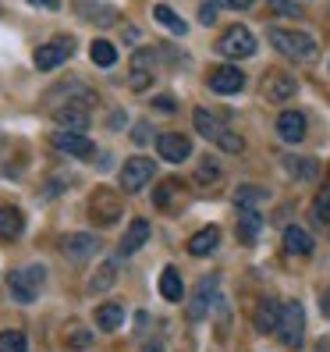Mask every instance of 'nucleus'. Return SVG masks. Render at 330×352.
I'll use <instances>...</instances> for the list:
<instances>
[{
    "label": "nucleus",
    "mask_w": 330,
    "mask_h": 352,
    "mask_svg": "<svg viewBox=\"0 0 330 352\" xmlns=\"http://www.w3.org/2000/svg\"><path fill=\"white\" fill-rule=\"evenodd\" d=\"M153 107H160V111H174V100H171V96H156V100H153Z\"/></svg>",
    "instance_id": "40"
},
{
    "label": "nucleus",
    "mask_w": 330,
    "mask_h": 352,
    "mask_svg": "<svg viewBox=\"0 0 330 352\" xmlns=\"http://www.w3.org/2000/svg\"><path fill=\"white\" fill-rule=\"evenodd\" d=\"M93 345V335L86 327H75V331H68V349H75V352H86Z\"/></svg>",
    "instance_id": "35"
},
{
    "label": "nucleus",
    "mask_w": 330,
    "mask_h": 352,
    "mask_svg": "<svg viewBox=\"0 0 330 352\" xmlns=\"http://www.w3.org/2000/svg\"><path fill=\"white\" fill-rule=\"evenodd\" d=\"M146 139H150V129L139 125V129H135V142H146Z\"/></svg>",
    "instance_id": "43"
},
{
    "label": "nucleus",
    "mask_w": 330,
    "mask_h": 352,
    "mask_svg": "<svg viewBox=\"0 0 330 352\" xmlns=\"http://www.w3.org/2000/svg\"><path fill=\"white\" fill-rule=\"evenodd\" d=\"M47 285V267L43 263H25V267H14L8 274V288H11V299L14 302H36L39 292Z\"/></svg>",
    "instance_id": "2"
},
{
    "label": "nucleus",
    "mask_w": 330,
    "mask_h": 352,
    "mask_svg": "<svg viewBox=\"0 0 330 352\" xmlns=\"http://www.w3.org/2000/svg\"><path fill=\"white\" fill-rule=\"evenodd\" d=\"M313 214L320 224H330V182L323 185V189L316 192V203H313Z\"/></svg>",
    "instance_id": "33"
},
{
    "label": "nucleus",
    "mask_w": 330,
    "mask_h": 352,
    "mask_svg": "<svg viewBox=\"0 0 330 352\" xmlns=\"http://www.w3.org/2000/svg\"><path fill=\"white\" fill-rule=\"evenodd\" d=\"M153 22L160 29H167L171 36H185V32H189V22H185V18L174 8H167V4H153Z\"/></svg>",
    "instance_id": "22"
},
{
    "label": "nucleus",
    "mask_w": 330,
    "mask_h": 352,
    "mask_svg": "<svg viewBox=\"0 0 330 352\" xmlns=\"http://www.w3.org/2000/svg\"><path fill=\"white\" fill-rule=\"evenodd\" d=\"M75 11L86 18V22H93V25H114L117 22V8H110V4H93V0H82Z\"/></svg>",
    "instance_id": "23"
},
{
    "label": "nucleus",
    "mask_w": 330,
    "mask_h": 352,
    "mask_svg": "<svg viewBox=\"0 0 330 352\" xmlns=\"http://www.w3.org/2000/svg\"><path fill=\"white\" fill-rule=\"evenodd\" d=\"M0 142H4V135H0Z\"/></svg>",
    "instance_id": "46"
},
{
    "label": "nucleus",
    "mask_w": 330,
    "mask_h": 352,
    "mask_svg": "<svg viewBox=\"0 0 330 352\" xmlns=\"http://www.w3.org/2000/svg\"><path fill=\"white\" fill-rule=\"evenodd\" d=\"M281 164H284V171L292 175L295 182H313V178L320 175V160H313V157H295V153H287Z\"/></svg>",
    "instance_id": "18"
},
{
    "label": "nucleus",
    "mask_w": 330,
    "mask_h": 352,
    "mask_svg": "<svg viewBox=\"0 0 330 352\" xmlns=\"http://www.w3.org/2000/svg\"><path fill=\"white\" fill-rule=\"evenodd\" d=\"M213 8H217V4H202V11H199V22H202V25H213V18H217Z\"/></svg>",
    "instance_id": "38"
},
{
    "label": "nucleus",
    "mask_w": 330,
    "mask_h": 352,
    "mask_svg": "<svg viewBox=\"0 0 330 352\" xmlns=\"http://www.w3.org/2000/svg\"><path fill=\"white\" fill-rule=\"evenodd\" d=\"M213 288H217V274H206L199 285H196V292L189 299V320H202L206 314H210V302H213Z\"/></svg>",
    "instance_id": "16"
},
{
    "label": "nucleus",
    "mask_w": 330,
    "mask_h": 352,
    "mask_svg": "<svg viewBox=\"0 0 330 352\" xmlns=\"http://www.w3.org/2000/svg\"><path fill=\"white\" fill-rule=\"evenodd\" d=\"M192 118H196V132L206 139V142H213V146H220V150H228V153H241L245 150V139L241 135H235L231 129H224L220 121L206 111V107H196L192 111Z\"/></svg>",
    "instance_id": "3"
},
{
    "label": "nucleus",
    "mask_w": 330,
    "mask_h": 352,
    "mask_svg": "<svg viewBox=\"0 0 330 352\" xmlns=\"http://www.w3.org/2000/svg\"><path fill=\"white\" fill-rule=\"evenodd\" d=\"M217 242H220V228H217V224H206L199 235L189 239V253H192V256H206V253L217 250Z\"/></svg>",
    "instance_id": "25"
},
{
    "label": "nucleus",
    "mask_w": 330,
    "mask_h": 352,
    "mask_svg": "<svg viewBox=\"0 0 330 352\" xmlns=\"http://www.w3.org/2000/svg\"><path fill=\"white\" fill-rule=\"evenodd\" d=\"M25 232V214L11 203H0V239H18Z\"/></svg>",
    "instance_id": "21"
},
{
    "label": "nucleus",
    "mask_w": 330,
    "mask_h": 352,
    "mask_svg": "<svg viewBox=\"0 0 330 352\" xmlns=\"http://www.w3.org/2000/svg\"><path fill=\"white\" fill-rule=\"evenodd\" d=\"M0 352H29V338L22 331H0Z\"/></svg>",
    "instance_id": "32"
},
{
    "label": "nucleus",
    "mask_w": 330,
    "mask_h": 352,
    "mask_svg": "<svg viewBox=\"0 0 330 352\" xmlns=\"http://www.w3.org/2000/svg\"><path fill=\"white\" fill-rule=\"evenodd\" d=\"M259 199H266V189H256V185H241V189H235V206H241V210H252Z\"/></svg>",
    "instance_id": "31"
},
{
    "label": "nucleus",
    "mask_w": 330,
    "mask_h": 352,
    "mask_svg": "<svg viewBox=\"0 0 330 352\" xmlns=\"http://www.w3.org/2000/svg\"><path fill=\"white\" fill-rule=\"evenodd\" d=\"M50 142H54V150H60V153H64V157H75V160H89L93 157V142L86 139V135H82V132H64V129H60V132H54L50 135Z\"/></svg>",
    "instance_id": "11"
},
{
    "label": "nucleus",
    "mask_w": 330,
    "mask_h": 352,
    "mask_svg": "<svg viewBox=\"0 0 330 352\" xmlns=\"http://www.w3.org/2000/svg\"><path fill=\"white\" fill-rule=\"evenodd\" d=\"M153 178H156V164L150 157H132V160H125V168H121V189L142 192Z\"/></svg>",
    "instance_id": "7"
},
{
    "label": "nucleus",
    "mask_w": 330,
    "mask_h": 352,
    "mask_svg": "<svg viewBox=\"0 0 330 352\" xmlns=\"http://www.w3.org/2000/svg\"><path fill=\"white\" fill-rule=\"evenodd\" d=\"M217 50H220V57H228V60H245V57L256 54V36L245 25H231L217 39Z\"/></svg>",
    "instance_id": "6"
},
{
    "label": "nucleus",
    "mask_w": 330,
    "mask_h": 352,
    "mask_svg": "<svg viewBox=\"0 0 330 352\" xmlns=\"http://www.w3.org/2000/svg\"><path fill=\"white\" fill-rule=\"evenodd\" d=\"M217 4H220V8H231V11H249L256 0H217Z\"/></svg>",
    "instance_id": "37"
},
{
    "label": "nucleus",
    "mask_w": 330,
    "mask_h": 352,
    "mask_svg": "<svg viewBox=\"0 0 330 352\" xmlns=\"http://www.w3.org/2000/svg\"><path fill=\"white\" fill-rule=\"evenodd\" d=\"M298 93V82L287 75V72H266L263 78V96L270 100V103H284V100H292Z\"/></svg>",
    "instance_id": "13"
},
{
    "label": "nucleus",
    "mask_w": 330,
    "mask_h": 352,
    "mask_svg": "<svg viewBox=\"0 0 330 352\" xmlns=\"http://www.w3.org/2000/svg\"><path fill=\"white\" fill-rule=\"evenodd\" d=\"M160 292H163V299H167V302H181L185 285H181L178 267H163V274H160Z\"/></svg>",
    "instance_id": "27"
},
{
    "label": "nucleus",
    "mask_w": 330,
    "mask_h": 352,
    "mask_svg": "<svg viewBox=\"0 0 330 352\" xmlns=\"http://www.w3.org/2000/svg\"><path fill=\"white\" fill-rule=\"evenodd\" d=\"M277 132L284 142H302L305 139V114L302 111H284L277 118Z\"/></svg>",
    "instance_id": "19"
},
{
    "label": "nucleus",
    "mask_w": 330,
    "mask_h": 352,
    "mask_svg": "<svg viewBox=\"0 0 330 352\" xmlns=\"http://www.w3.org/2000/svg\"><path fill=\"white\" fill-rule=\"evenodd\" d=\"M153 75H156V50H150V47L135 50V54H132V75H128L132 89H135V93L150 89V86H153Z\"/></svg>",
    "instance_id": "8"
},
{
    "label": "nucleus",
    "mask_w": 330,
    "mask_h": 352,
    "mask_svg": "<svg viewBox=\"0 0 330 352\" xmlns=\"http://www.w3.org/2000/svg\"><path fill=\"white\" fill-rule=\"evenodd\" d=\"M121 324H125V306H117V302L96 306V327L99 331H117Z\"/></svg>",
    "instance_id": "26"
},
{
    "label": "nucleus",
    "mask_w": 330,
    "mask_h": 352,
    "mask_svg": "<svg viewBox=\"0 0 330 352\" xmlns=\"http://www.w3.org/2000/svg\"><path fill=\"white\" fill-rule=\"evenodd\" d=\"M266 4H270L277 14H284V18H298L302 14V8L295 4V0H266Z\"/></svg>",
    "instance_id": "36"
},
{
    "label": "nucleus",
    "mask_w": 330,
    "mask_h": 352,
    "mask_svg": "<svg viewBox=\"0 0 330 352\" xmlns=\"http://www.w3.org/2000/svg\"><path fill=\"white\" fill-rule=\"evenodd\" d=\"M75 54V36H54L50 43H43V47H36V54H32V65L39 68V72H54V68H60V65H68V57Z\"/></svg>",
    "instance_id": "5"
},
{
    "label": "nucleus",
    "mask_w": 330,
    "mask_h": 352,
    "mask_svg": "<svg viewBox=\"0 0 330 352\" xmlns=\"http://www.w3.org/2000/svg\"><path fill=\"white\" fill-rule=\"evenodd\" d=\"M259 232H263V217H259L256 206H252V210H241V217H238V239L241 242H256Z\"/></svg>",
    "instance_id": "28"
},
{
    "label": "nucleus",
    "mask_w": 330,
    "mask_h": 352,
    "mask_svg": "<svg viewBox=\"0 0 330 352\" xmlns=\"http://www.w3.org/2000/svg\"><path fill=\"white\" fill-rule=\"evenodd\" d=\"M241 86H245V75H241L238 65H220L210 75V89L220 93V96H235V93H241Z\"/></svg>",
    "instance_id": "15"
},
{
    "label": "nucleus",
    "mask_w": 330,
    "mask_h": 352,
    "mask_svg": "<svg viewBox=\"0 0 330 352\" xmlns=\"http://www.w3.org/2000/svg\"><path fill=\"white\" fill-rule=\"evenodd\" d=\"M270 47L284 57H292V60H313L320 54L316 47V39L309 36V32H298V29H281V25H270Z\"/></svg>",
    "instance_id": "1"
},
{
    "label": "nucleus",
    "mask_w": 330,
    "mask_h": 352,
    "mask_svg": "<svg viewBox=\"0 0 330 352\" xmlns=\"http://www.w3.org/2000/svg\"><path fill=\"white\" fill-rule=\"evenodd\" d=\"M323 314L330 317V288H327V292H323Z\"/></svg>",
    "instance_id": "45"
},
{
    "label": "nucleus",
    "mask_w": 330,
    "mask_h": 352,
    "mask_svg": "<svg viewBox=\"0 0 330 352\" xmlns=\"http://www.w3.org/2000/svg\"><path fill=\"white\" fill-rule=\"evenodd\" d=\"M156 150H160V157L167 164H185L192 157V142H189V135H181V132H163V135H156Z\"/></svg>",
    "instance_id": "12"
},
{
    "label": "nucleus",
    "mask_w": 330,
    "mask_h": 352,
    "mask_svg": "<svg viewBox=\"0 0 330 352\" xmlns=\"http://www.w3.org/2000/svg\"><path fill=\"white\" fill-rule=\"evenodd\" d=\"M89 57H93L96 68H114L117 65V50H114V43H107V39H93Z\"/></svg>",
    "instance_id": "30"
},
{
    "label": "nucleus",
    "mask_w": 330,
    "mask_h": 352,
    "mask_svg": "<svg viewBox=\"0 0 330 352\" xmlns=\"http://www.w3.org/2000/svg\"><path fill=\"white\" fill-rule=\"evenodd\" d=\"M32 8H43V11H60V0H29Z\"/></svg>",
    "instance_id": "39"
},
{
    "label": "nucleus",
    "mask_w": 330,
    "mask_h": 352,
    "mask_svg": "<svg viewBox=\"0 0 330 352\" xmlns=\"http://www.w3.org/2000/svg\"><path fill=\"white\" fill-rule=\"evenodd\" d=\"M142 352H167V349H163V342H146V345H142Z\"/></svg>",
    "instance_id": "41"
},
{
    "label": "nucleus",
    "mask_w": 330,
    "mask_h": 352,
    "mask_svg": "<svg viewBox=\"0 0 330 352\" xmlns=\"http://www.w3.org/2000/svg\"><path fill=\"white\" fill-rule=\"evenodd\" d=\"M121 125H125V114L114 111V114H110V129H121Z\"/></svg>",
    "instance_id": "42"
},
{
    "label": "nucleus",
    "mask_w": 330,
    "mask_h": 352,
    "mask_svg": "<svg viewBox=\"0 0 330 352\" xmlns=\"http://www.w3.org/2000/svg\"><path fill=\"white\" fill-rule=\"evenodd\" d=\"M114 278H117V263L114 260H103L96 267V274L89 278V292H107V288L114 285Z\"/></svg>",
    "instance_id": "29"
},
{
    "label": "nucleus",
    "mask_w": 330,
    "mask_h": 352,
    "mask_svg": "<svg viewBox=\"0 0 330 352\" xmlns=\"http://www.w3.org/2000/svg\"><path fill=\"white\" fill-rule=\"evenodd\" d=\"M125 39H128V43H139V29H135V25H132V29H128V32H125Z\"/></svg>",
    "instance_id": "44"
},
{
    "label": "nucleus",
    "mask_w": 330,
    "mask_h": 352,
    "mask_svg": "<svg viewBox=\"0 0 330 352\" xmlns=\"http://www.w3.org/2000/svg\"><path fill=\"white\" fill-rule=\"evenodd\" d=\"M60 253H64L71 263H82V260H89L99 253V239L89 235V232H71L60 239Z\"/></svg>",
    "instance_id": "9"
},
{
    "label": "nucleus",
    "mask_w": 330,
    "mask_h": 352,
    "mask_svg": "<svg viewBox=\"0 0 330 352\" xmlns=\"http://www.w3.org/2000/svg\"><path fill=\"white\" fill-rule=\"evenodd\" d=\"M274 335L281 338L284 349H298L302 345V335H305V309L298 299H287L281 306V320H277V331Z\"/></svg>",
    "instance_id": "4"
},
{
    "label": "nucleus",
    "mask_w": 330,
    "mask_h": 352,
    "mask_svg": "<svg viewBox=\"0 0 330 352\" xmlns=\"http://www.w3.org/2000/svg\"><path fill=\"white\" fill-rule=\"evenodd\" d=\"M89 103H60V107L54 111V118L60 121V129L64 132H82L86 135V129H89Z\"/></svg>",
    "instance_id": "14"
},
{
    "label": "nucleus",
    "mask_w": 330,
    "mask_h": 352,
    "mask_svg": "<svg viewBox=\"0 0 330 352\" xmlns=\"http://www.w3.org/2000/svg\"><path fill=\"white\" fill-rule=\"evenodd\" d=\"M213 182H220V168H217L213 157H206L199 164V185H213Z\"/></svg>",
    "instance_id": "34"
},
{
    "label": "nucleus",
    "mask_w": 330,
    "mask_h": 352,
    "mask_svg": "<svg viewBox=\"0 0 330 352\" xmlns=\"http://www.w3.org/2000/svg\"><path fill=\"white\" fill-rule=\"evenodd\" d=\"M146 239H150V221H132V228L125 232V239H121V245H117V253L121 256H132V253H139L142 245H146Z\"/></svg>",
    "instance_id": "20"
},
{
    "label": "nucleus",
    "mask_w": 330,
    "mask_h": 352,
    "mask_svg": "<svg viewBox=\"0 0 330 352\" xmlns=\"http://www.w3.org/2000/svg\"><path fill=\"white\" fill-rule=\"evenodd\" d=\"M281 306H284V302H277L274 296H263V299H259V306H256V314H252V320H256V331H263V335H270V331H277V320H281Z\"/></svg>",
    "instance_id": "17"
},
{
    "label": "nucleus",
    "mask_w": 330,
    "mask_h": 352,
    "mask_svg": "<svg viewBox=\"0 0 330 352\" xmlns=\"http://www.w3.org/2000/svg\"><path fill=\"white\" fill-rule=\"evenodd\" d=\"M89 217L96 221V224H114L117 217H121V199H117V192H110V189H96L93 192V199H89Z\"/></svg>",
    "instance_id": "10"
},
{
    "label": "nucleus",
    "mask_w": 330,
    "mask_h": 352,
    "mask_svg": "<svg viewBox=\"0 0 330 352\" xmlns=\"http://www.w3.org/2000/svg\"><path fill=\"white\" fill-rule=\"evenodd\" d=\"M284 250L292 256H309L313 253V235L305 232V228H284Z\"/></svg>",
    "instance_id": "24"
}]
</instances>
